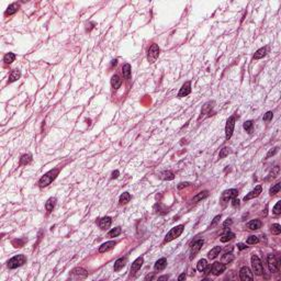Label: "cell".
<instances>
[{
	"label": "cell",
	"instance_id": "cell-1",
	"mask_svg": "<svg viewBox=\"0 0 281 281\" xmlns=\"http://www.w3.org/2000/svg\"><path fill=\"white\" fill-rule=\"evenodd\" d=\"M58 171H59L58 169L50 170L48 173L45 174V175L38 180V186H40L41 188H43V187H47L48 185H51L52 182H53V180L57 177Z\"/></svg>",
	"mask_w": 281,
	"mask_h": 281
},
{
	"label": "cell",
	"instance_id": "cell-2",
	"mask_svg": "<svg viewBox=\"0 0 281 281\" xmlns=\"http://www.w3.org/2000/svg\"><path fill=\"white\" fill-rule=\"evenodd\" d=\"M183 230H185V226L183 225H178V226H175L173 227L171 230L168 232V234L166 235V237H165V243H168V242H171V240H174L175 238H177V237H179L180 235L182 234V232H183Z\"/></svg>",
	"mask_w": 281,
	"mask_h": 281
},
{
	"label": "cell",
	"instance_id": "cell-3",
	"mask_svg": "<svg viewBox=\"0 0 281 281\" xmlns=\"http://www.w3.org/2000/svg\"><path fill=\"white\" fill-rule=\"evenodd\" d=\"M26 261V257L24 255L14 256V257H12V258L8 261V267H9V269H16V268H18V267H21L22 265H24Z\"/></svg>",
	"mask_w": 281,
	"mask_h": 281
},
{
	"label": "cell",
	"instance_id": "cell-4",
	"mask_svg": "<svg viewBox=\"0 0 281 281\" xmlns=\"http://www.w3.org/2000/svg\"><path fill=\"white\" fill-rule=\"evenodd\" d=\"M237 195H238V191H237L236 189H230V190H226V191H224L223 193H222V195H221V204L223 205V207H225L226 205V203L230 200H232V199L236 198Z\"/></svg>",
	"mask_w": 281,
	"mask_h": 281
},
{
	"label": "cell",
	"instance_id": "cell-5",
	"mask_svg": "<svg viewBox=\"0 0 281 281\" xmlns=\"http://www.w3.org/2000/svg\"><path fill=\"white\" fill-rule=\"evenodd\" d=\"M252 271L255 272V275L261 276L264 273V266L261 264V260L259 259L258 256L252 255Z\"/></svg>",
	"mask_w": 281,
	"mask_h": 281
},
{
	"label": "cell",
	"instance_id": "cell-6",
	"mask_svg": "<svg viewBox=\"0 0 281 281\" xmlns=\"http://www.w3.org/2000/svg\"><path fill=\"white\" fill-rule=\"evenodd\" d=\"M159 46L157 44H152V46L150 47V50H148V54H147V59H148V62H150V64H153V63H155L156 62V59L158 58V56H159Z\"/></svg>",
	"mask_w": 281,
	"mask_h": 281
},
{
	"label": "cell",
	"instance_id": "cell-7",
	"mask_svg": "<svg viewBox=\"0 0 281 281\" xmlns=\"http://www.w3.org/2000/svg\"><path fill=\"white\" fill-rule=\"evenodd\" d=\"M203 244H204V240H201V238L195 240V242L191 244V246H190V259H191V260L195 258V256H197V254L200 252V249L202 248Z\"/></svg>",
	"mask_w": 281,
	"mask_h": 281
},
{
	"label": "cell",
	"instance_id": "cell-8",
	"mask_svg": "<svg viewBox=\"0 0 281 281\" xmlns=\"http://www.w3.org/2000/svg\"><path fill=\"white\" fill-rule=\"evenodd\" d=\"M267 261H268V267L269 270L271 272H277L279 270V267H280V264H279V259L276 257L275 255L272 254H269L268 258H267Z\"/></svg>",
	"mask_w": 281,
	"mask_h": 281
},
{
	"label": "cell",
	"instance_id": "cell-9",
	"mask_svg": "<svg viewBox=\"0 0 281 281\" xmlns=\"http://www.w3.org/2000/svg\"><path fill=\"white\" fill-rule=\"evenodd\" d=\"M234 128H235V118L234 116H231L226 122V125H225V136H226L227 140H230L233 135Z\"/></svg>",
	"mask_w": 281,
	"mask_h": 281
},
{
	"label": "cell",
	"instance_id": "cell-10",
	"mask_svg": "<svg viewBox=\"0 0 281 281\" xmlns=\"http://www.w3.org/2000/svg\"><path fill=\"white\" fill-rule=\"evenodd\" d=\"M226 269V266L223 262H214L212 267H211V271L214 276H219L221 273H223Z\"/></svg>",
	"mask_w": 281,
	"mask_h": 281
},
{
	"label": "cell",
	"instance_id": "cell-11",
	"mask_svg": "<svg viewBox=\"0 0 281 281\" xmlns=\"http://www.w3.org/2000/svg\"><path fill=\"white\" fill-rule=\"evenodd\" d=\"M240 280H243V281H248V280L252 281V279H254L252 270H250L248 267H243V268L240 269Z\"/></svg>",
	"mask_w": 281,
	"mask_h": 281
},
{
	"label": "cell",
	"instance_id": "cell-12",
	"mask_svg": "<svg viewBox=\"0 0 281 281\" xmlns=\"http://www.w3.org/2000/svg\"><path fill=\"white\" fill-rule=\"evenodd\" d=\"M190 92H191V83H190V81H187V83H185L182 85V87L180 88V90H179L178 97L179 98H182V97L188 96Z\"/></svg>",
	"mask_w": 281,
	"mask_h": 281
},
{
	"label": "cell",
	"instance_id": "cell-13",
	"mask_svg": "<svg viewBox=\"0 0 281 281\" xmlns=\"http://www.w3.org/2000/svg\"><path fill=\"white\" fill-rule=\"evenodd\" d=\"M261 190H262L261 186H256L254 190H252V191L249 192L248 195L244 197V200H245V201H248V200H250V199L257 198V197H258V195L261 193Z\"/></svg>",
	"mask_w": 281,
	"mask_h": 281
},
{
	"label": "cell",
	"instance_id": "cell-14",
	"mask_svg": "<svg viewBox=\"0 0 281 281\" xmlns=\"http://www.w3.org/2000/svg\"><path fill=\"white\" fill-rule=\"evenodd\" d=\"M143 262H144L143 257H138L137 259H135L134 261H133V264H132V267H131V273L132 275H134L135 272L140 270V267H142V265H143Z\"/></svg>",
	"mask_w": 281,
	"mask_h": 281
},
{
	"label": "cell",
	"instance_id": "cell-15",
	"mask_svg": "<svg viewBox=\"0 0 281 281\" xmlns=\"http://www.w3.org/2000/svg\"><path fill=\"white\" fill-rule=\"evenodd\" d=\"M111 223H112V219H111V217L105 216V217H102V219H100L99 226H100V228H101V230H105V228L110 227Z\"/></svg>",
	"mask_w": 281,
	"mask_h": 281
},
{
	"label": "cell",
	"instance_id": "cell-16",
	"mask_svg": "<svg viewBox=\"0 0 281 281\" xmlns=\"http://www.w3.org/2000/svg\"><path fill=\"white\" fill-rule=\"evenodd\" d=\"M115 242H113V240H110V242H107V243L102 244V245L99 247V252H109V250H111L113 247L115 246Z\"/></svg>",
	"mask_w": 281,
	"mask_h": 281
},
{
	"label": "cell",
	"instance_id": "cell-17",
	"mask_svg": "<svg viewBox=\"0 0 281 281\" xmlns=\"http://www.w3.org/2000/svg\"><path fill=\"white\" fill-rule=\"evenodd\" d=\"M111 85L112 87L114 88V90H118L120 87H121L122 85V79L121 77L118 76V75H114V76H112L111 78Z\"/></svg>",
	"mask_w": 281,
	"mask_h": 281
},
{
	"label": "cell",
	"instance_id": "cell-18",
	"mask_svg": "<svg viewBox=\"0 0 281 281\" xmlns=\"http://www.w3.org/2000/svg\"><path fill=\"white\" fill-rule=\"evenodd\" d=\"M166 266H167L166 258H160V259H158L156 261V264H155V270H156V271H162V270H164V269L166 268Z\"/></svg>",
	"mask_w": 281,
	"mask_h": 281
},
{
	"label": "cell",
	"instance_id": "cell-19",
	"mask_svg": "<svg viewBox=\"0 0 281 281\" xmlns=\"http://www.w3.org/2000/svg\"><path fill=\"white\" fill-rule=\"evenodd\" d=\"M247 227L252 231L258 230V228L261 227V222H260V220H252L247 224Z\"/></svg>",
	"mask_w": 281,
	"mask_h": 281
},
{
	"label": "cell",
	"instance_id": "cell-20",
	"mask_svg": "<svg viewBox=\"0 0 281 281\" xmlns=\"http://www.w3.org/2000/svg\"><path fill=\"white\" fill-rule=\"evenodd\" d=\"M221 250H222V248H221L220 246H215L214 248H212L209 252V254H208V257L210 259H214V258H216L217 256L220 255V252H221Z\"/></svg>",
	"mask_w": 281,
	"mask_h": 281
},
{
	"label": "cell",
	"instance_id": "cell-21",
	"mask_svg": "<svg viewBox=\"0 0 281 281\" xmlns=\"http://www.w3.org/2000/svg\"><path fill=\"white\" fill-rule=\"evenodd\" d=\"M55 204H56V199L55 198H50L45 203V209L47 211V213H51L53 209H54Z\"/></svg>",
	"mask_w": 281,
	"mask_h": 281
},
{
	"label": "cell",
	"instance_id": "cell-22",
	"mask_svg": "<svg viewBox=\"0 0 281 281\" xmlns=\"http://www.w3.org/2000/svg\"><path fill=\"white\" fill-rule=\"evenodd\" d=\"M125 262H126V258H119L116 261L114 262V271H120L123 267L125 266Z\"/></svg>",
	"mask_w": 281,
	"mask_h": 281
},
{
	"label": "cell",
	"instance_id": "cell-23",
	"mask_svg": "<svg viewBox=\"0 0 281 281\" xmlns=\"http://www.w3.org/2000/svg\"><path fill=\"white\" fill-rule=\"evenodd\" d=\"M21 77V73H20V70L18 69H13L11 70V73H10L9 75V83H13V81H16V80H18Z\"/></svg>",
	"mask_w": 281,
	"mask_h": 281
},
{
	"label": "cell",
	"instance_id": "cell-24",
	"mask_svg": "<svg viewBox=\"0 0 281 281\" xmlns=\"http://www.w3.org/2000/svg\"><path fill=\"white\" fill-rule=\"evenodd\" d=\"M18 9H19V5H18V3H11V5L8 7V9H7L6 14H7V16L14 14V13L18 11Z\"/></svg>",
	"mask_w": 281,
	"mask_h": 281
},
{
	"label": "cell",
	"instance_id": "cell-25",
	"mask_svg": "<svg viewBox=\"0 0 281 281\" xmlns=\"http://www.w3.org/2000/svg\"><path fill=\"white\" fill-rule=\"evenodd\" d=\"M122 74H123V77L128 79L131 77V65L130 64H124L123 67H122Z\"/></svg>",
	"mask_w": 281,
	"mask_h": 281
},
{
	"label": "cell",
	"instance_id": "cell-26",
	"mask_svg": "<svg viewBox=\"0 0 281 281\" xmlns=\"http://www.w3.org/2000/svg\"><path fill=\"white\" fill-rule=\"evenodd\" d=\"M31 160H32V156H31L30 154H24V155H22L21 158H20V165H21V166L28 165V164L31 163Z\"/></svg>",
	"mask_w": 281,
	"mask_h": 281
},
{
	"label": "cell",
	"instance_id": "cell-27",
	"mask_svg": "<svg viewBox=\"0 0 281 281\" xmlns=\"http://www.w3.org/2000/svg\"><path fill=\"white\" fill-rule=\"evenodd\" d=\"M131 195L128 193V192H124V193H122L121 197H120V200H119V202H120V204H126L128 202H130V200H131Z\"/></svg>",
	"mask_w": 281,
	"mask_h": 281
},
{
	"label": "cell",
	"instance_id": "cell-28",
	"mask_svg": "<svg viewBox=\"0 0 281 281\" xmlns=\"http://www.w3.org/2000/svg\"><path fill=\"white\" fill-rule=\"evenodd\" d=\"M266 54H267V47L259 48L258 51L255 53V55H254V59H260V58L265 57Z\"/></svg>",
	"mask_w": 281,
	"mask_h": 281
},
{
	"label": "cell",
	"instance_id": "cell-29",
	"mask_svg": "<svg viewBox=\"0 0 281 281\" xmlns=\"http://www.w3.org/2000/svg\"><path fill=\"white\" fill-rule=\"evenodd\" d=\"M234 237H235V234L232 233V232H227V233L223 234V235L221 236V242H222V243H226L228 240H233Z\"/></svg>",
	"mask_w": 281,
	"mask_h": 281
},
{
	"label": "cell",
	"instance_id": "cell-30",
	"mask_svg": "<svg viewBox=\"0 0 281 281\" xmlns=\"http://www.w3.org/2000/svg\"><path fill=\"white\" fill-rule=\"evenodd\" d=\"M208 261L205 260V259H201V260H199V262L197 264V269H198L199 271L203 272L207 269V267H208Z\"/></svg>",
	"mask_w": 281,
	"mask_h": 281
},
{
	"label": "cell",
	"instance_id": "cell-31",
	"mask_svg": "<svg viewBox=\"0 0 281 281\" xmlns=\"http://www.w3.org/2000/svg\"><path fill=\"white\" fill-rule=\"evenodd\" d=\"M209 195V192L207 191V190H204V191H201L200 193H198V195H195V198H193V200L192 201L193 202H198V201H201V200H203V199H205Z\"/></svg>",
	"mask_w": 281,
	"mask_h": 281
},
{
	"label": "cell",
	"instance_id": "cell-32",
	"mask_svg": "<svg viewBox=\"0 0 281 281\" xmlns=\"http://www.w3.org/2000/svg\"><path fill=\"white\" fill-rule=\"evenodd\" d=\"M73 273L76 276H79V277H87L88 276V271L83 268H75L73 270Z\"/></svg>",
	"mask_w": 281,
	"mask_h": 281
},
{
	"label": "cell",
	"instance_id": "cell-33",
	"mask_svg": "<svg viewBox=\"0 0 281 281\" xmlns=\"http://www.w3.org/2000/svg\"><path fill=\"white\" fill-rule=\"evenodd\" d=\"M14 59H16V55L13 54V53H8V54H6L5 57H3V62H5L6 64H11Z\"/></svg>",
	"mask_w": 281,
	"mask_h": 281
},
{
	"label": "cell",
	"instance_id": "cell-34",
	"mask_svg": "<svg viewBox=\"0 0 281 281\" xmlns=\"http://www.w3.org/2000/svg\"><path fill=\"white\" fill-rule=\"evenodd\" d=\"M121 232H122L121 227H115V228H113V230H111L110 232H109L108 236L109 237H116L121 234Z\"/></svg>",
	"mask_w": 281,
	"mask_h": 281
},
{
	"label": "cell",
	"instance_id": "cell-35",
	"mask_svg": "<svg viewBox=\"0 0 281 281\" xmlns=\"http://www.w3.org/2000/svg\"><path fill=\"white\" fill-rule=\"evenodd\" d=\"M162 178L164 180H173L174 179V173L170 171V170H167V171H163L162 173Z\"/></svg>",
	"mask_w": 281,
	"mask_h": 281
},
{
	"label": "cell",
	"instance_id": "cell-36",
	"mask_svg": "<svg viewBox=\"0 0 281 281\" xmlns=\"http://www.w3.org/2000/svg\"><path fill=\"white\" fill-rule=\"evenodd\" d=\"M280 188H281V183L280 182H278V183H276V185H273L270 188V195H277L279 191H280Z\"/></svg>",
	"mask_w": 281,
	"mask_h": 281
},
{
	"label": "cell",
	"instance_id": "cell-37",
	"mask_svg": "<svg viewBox=\"0 0 281 281\" xmlns=\"http://www.w3.org/2000/svg\"><path fill=\"white\" fill-rule=\"evenodd\" d=\"M230 153H231V150L228 148V147H223V148L221 150L220 154H219V158L222 159V158H224V157H226Z\"/></svg>",
	"mask_w": 281,
	"mask_h": 281
},
{
	"label": "cell",
	"instance_id": "cell-38",
	"mask_svg": "<svg viewBox=\"0 0 281 281\" xmlns=\"http://www.w3.org/2000/svg\"><path fill=\"white\" fill-rule=\"evenodd\" d=\"M234 259V256L232 255V254H225V255L222 257V262L223 264H228V262H231L232 260Z\"/></svg>",
	"mask_w": 281,
	"mask_h": 281
},
{
	"label": "cell",
	"instance_id": "cell-39",
	"mask_svg": "<svg viewBox=\"0 0 281 281\" xmlns=\"http://www.w3.org/2000/svg\"><path fill=\"white\" fill-rule=\"evenodd\" d=\"M278 175H279V166H276L275 168H273V170H272L271 173L269 174V177L267 178V180H270V179H275Z\"/></svg>",
	"mask_w": 281,
	"mask_h": 281
},
{
	"label": "cell",
	"instance_id": "cell-40",
	"mask_svg": "<svg viewBox=\"0 0 281 281\" xmlns=\"http://www.w3.org/2000/svg\"><path fill=\"white\" fill-rule=\"evenodd\" d=\"M244 128H245L246 131L248 132V133H252V126H254V123H252V121H246L245 123H244Z\"/></svg>",
	"mask_w": 281,
	"mask_h": 281
},
{
	"label": "cell",
	"instance_id": "cell-41",
	"mask_svg": "<svg viewBox=\"0 0 281 281\" xmlns=\"http://www.w3.org/2000/svg\"><path fill=\"white\" fill-rule=\"evenodd\" d=\"M271 233L275 235H279L281 233V226L279 224H272L271 226Z\"/></svg>",
	"mask_w": 281,
	"mask_h": 281
},
{
	"label": "cell",
	"instance_id": "cell-42",
	"mask_svg": "<svg viewBox=\"0 0 281 281\" xmlns=\"http://www.w3.org/2000/svg\"><path fill=\"white\" fill-rule=\"evenodd\" d=\"M259 242V240H258V237L257 236H249L248 238H247V240H246V243L247 244H249V245H254V244H257Z\"/></svg>",
	"mask_w": 281,
	"mask_h": 281
},
{
	"label": "cell",
	"instance_id": "cell-43",
	"mask_svg": "<svg viewBox=\"0 0 281 281\" xmlns=\"http://www.w3.org/2000/svg\"><path fill=\"white\" fill-rule=\"evenodd\" d=\"M273 213L277 214V215L281 213V201H278L277 202V204L275 205V208H273Z\"/></svg>",
	"mask_w": 281,
	"mask_h": 281
},
{
	"label": "cell",
	"instance_id": "cell-44",
	"mask_svg": "<svg viewBox=\"0 0 281 281\" xmlns=\"http://www.w3.org/2000/svg\"><path fill=\"white\" fill-rule=\"evenodd\" d=\"M272 116H273V113H272L271 111H268L264 115V121H270L272 119Z\"/></svg>",
	"mask_w": 281,
	"mask_h": 281
},
{
	"label": "cell",
	"instance_id": "cell-45",
	"mask_svg": "<svg viewBox=\"0 0 281 281\" xmlns=\"http://www.w3.org/2000/svg\"><path fill=\"white\" fill-rule=\"evenodd\" d=\"M278 147H275V148H272V150H269V153L267 154V158H269V157H271V156H273V155H276L277 154V152H278Z\"/></svg>",
	"mask_w": 281,
	"mask_h": 281
},
{
	"label": "cell",
	"instance_id": "cell-46",
	"mask_svg": "<svg viewBox=\"0 0 281 281\" xmlns=\"http://www.w3.org/2000/svg\"><path fill=\"white\" fill-rule=\"evenodd\" d=\"M221 216H222V215H221V214H220V215H216V216L214 217V219H213V221H212V223H211V225H210V226H211V227L215 226V225H216V224L219 223V221H220Z\"/></svg>",
	"mask_w": 281,
	"mask_h": 281
},
{
	"label": "cell",
	"instance_id": "cell-47",
	"mask_svg": "<svg viewBox=\"0 0 281 281\" xmlns=\"http://www.w3.org/2000/svg\"><path fill=\"white\" fill-rule=\"evenodd\" d=\"M230 225H232V220H231V219H227V220L223 223V227L224 228H226V227L230 226Z\"/></svg>",
	"mask_w": 281,
	"mask_h": 281
},
{
	"label": "cell",
	"instance_id": "cell-48",
	"mask_svg": "<svg viewBox=\"0 0 281 281\" xmlns=\"http://www.w3.org/2000/svg\"><path fill=\"white\" fill-rule=\"evenodd\" d=\"M232 204H233V207H238L240 205V200L236 198L232 199Z\"/></svg>",
	"mask_w": 281,
	"mask_h": 281
},
{
	"label": "cell",
	"instance_id": "cell-49",
	"mask_svg": "<svg viewBox=\"0 0 281 281\" xmlns=\"http://www.w3.org/2000/svg\"><path fill=\"white\" fill-rule=\"evenodd\" d=\"M188 186H189L188 182H181V183L178 185V189H182L183 187H188Z\"/></svg>",
	"mask_w": 281,
	"mask_h": 281
},
{
	"label": "cell",
	"instance_id": "cell-50",
	"mask_svg": "<svg viewBox=\"0 0 281 281\" xmlns=\"http://www.w3.org/2000/svg\"><path fill=\"white\" fill-rule=\"evenodd\" d=\"M118 177H119V170H115V171L112 173V177H111L112 179H115V178H118Z\"/></svg>",
	"mask_w": 281,
	"mask_h": 281
},
{
	"label": "cell",
	"instance_id": "cell-51",
	"mask_svg": "<svg viewBox=\"0 0 281 281\" xmlns=\"http://www.w3.org/2000/svg\"><path fill=\"white\" fill-rule=\"evenodd\" d=\"M237 247H238V249H240V250H243V249L247 248V246H246V245H244V244H242V243H240V244H238V245H237Z\"/></svg>",
	"mask_w": 281,
	"mask_h": 281
},
{
	"label": "cell",
	"instance_id": "cell-52",
	"mask_svg": "<svg viewBox=\"0 0 281 281\" xmlns=\"http://www.w3.org/2000/svg\"><path fill=\"white\" fill-rule=\"evenodd\" d=\"M185 279H186V273H185V272H183V273H181V275H180V276L178 277V280H179V281L185 280Z\"/></svg>",
	"mask_w": 281,
	"mask_h": 281
},
{
	"label": "cell",
	"instance_id": "cell-53",
	"mask_svg": "<svg viewBox=\"0 0 281 281\" xmlns=\"http://www.w3.org/2000/svg\"><path fill=\"white\" fill-rule=\"evenodd\" d=\"M167 279H168V276H162V277H159V278H158V280H159V281L160 280H167Z\"/></svg>",
	"mask_w": 281,
	"mask_h": 281
},
{
	"label": "cell",
	"instance_id": "cell-54",
	"mask_svg": "<svg viewBox=\"0 0 281 281\" xmlns=\"http://www.w3.org/2000/svg\"><path fill=\"white\" fill-rule=\"evenodd\" d=\"M153 278H154V275H150V276H147L145 279H146V280H152Z\"/></svg>",
	"mask_w": 281,
	"mask_h": 281
},
{
	"label": "cell",
	"instance_id": "cell-55",
	"mask_svg": "<svg viewBox=\"0 0 281 281\" xmlns=\"http://www.w3.org/2000/svg\"><path fill=\"white\" fill-rule=\"evenodd\" d=\"M116 64H118V61H116V59H113V61H112V63H111V65H112V66H115Z\"/></svg>",
	"mask_w": 281,
	"mask_h": 281
}]
</instances>
